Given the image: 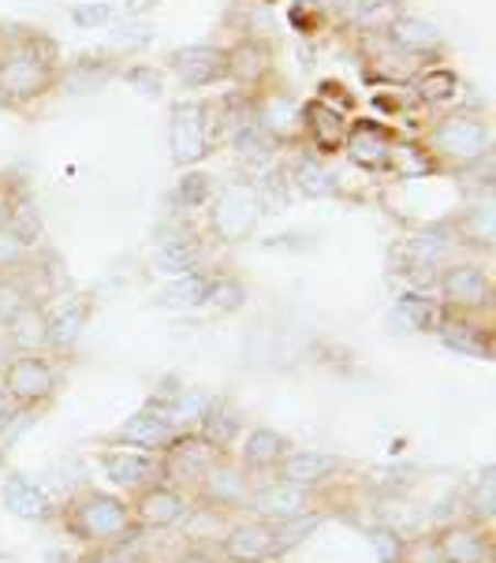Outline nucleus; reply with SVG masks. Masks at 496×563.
<instances>
[{"instance_id":"nucleus-1","label":"nucleus","mask_w":496,"mask_h":563,"mask_svg":"<svg viewBox=\"0 0 496 563\" xmlns=\"http://www.w3.org/2000/svg\"><path fill=\"white\" fill-rule=\"evenodd\" d=\"M64 527H68L71 538H79L93 549L139 538L131 504L101 489H86L82 496H75L68 508H64Z\"/></svg>"},{"instance_id":"nucleus-2","label":"nucleus","mask_w":496,"mask_h":563,"mask_svg":"<svg viewBox=\"0 0 496 563\" xmlns=\"http://www.w3.org/2000/svg\"><path fill=\"white\" fill-rule=\"evenodd\" d=\"M56 385H60V369L42 351H26V355H12L0 366V388L12 399V407H37L45 404Z\"/></svg>"},{"instance_id":"nucleus-3","label":"nucleus","mask_w":496,"mask_h":563,"mask_svg":"<svg viewBox=\"0 0 496 563\" xmlns=\"http://www.w3.org/2000/svg\"><path fill=\"white\" fill-rule=\"evenodd\" d=\"M224 460V452H217L213 444L202 441L198 433H179L165 452H161V463H165V482H172L184 493H198V485L209 478L217 463Z\"/></svg>"},{"instance_id":"nucleus-4","label":"nucleus","mask_w":496,"mask_h":563,"mask_svg":"<svg viewBox=\"0 0 496 563\" xmlns=\"http://www.w3.org/2000/svg\"><path fill=\"white\" fill-rule=\"evenodd\" d=\"M284 549H288L284 522H265V519L228 527L224 541H221L224 563H273Z\"/></svg>"},{"instance_id":"nucleus-5","label":"nucleus","mask_w":496,"mask_h":563,"mask_svg":"<svg viewBox=\"0 0 496 563\" xmlns=\"http://www.w3.org/2000/svg\"><path fill=\"white\" fill-rule=\"evenodd\" d=\"M310 504H313V489L284 478H276L269 485H254L251 496H246V508L265 522H299L302 515H310Z\"/></svg>"},{"instance_id":"nucleus-6","label":"nucleus","mask_w":496,"mask_h":563,"mask_svg":"<svg viewBox=\"0 0 496 563\" xmlns=\"http://www.w3.org/2000/svg\"><path fill=\"white\" fill-rule=\"evenodd\" d=\"M131 515H135L139 530H172V527H184L187 522L190 500H187V493L176 489L172 482H157L135 496Z\"/></svg>"},{"instance_id":"nucleus-7","label":"nucleus","mask_w":496,"mask_h":563,"mask_svg":"<svg viewBox=\"0 0 496 563\" xmlns=\"http://www.w3.org/2000/svg\"><path fill=\"white\" fill-rule=\"evenodd\" d=\"M101 466L120 489H128L135 496L142 489H150V485L165 482V463H161V455L139 452V448H128V444H112L109 452L101 455Z\"/></svg>"},{"instance_id":"nucleus-8","label":"nucleus","mask_w":496,"mask_h":563,"mask_svg":"<svg viewBox=\"0 0 496 563\" xmlns=\"http://www.w3.org/2000/svg\"><path fill=\"white\" fill-rule=\"evenodd\" d=\"M433 150L452 161H478L489 150V128L478 117H448L437 123L433 131Z\"/></svg>"},{"instance_id":"nucleus-9","label":"nucleus","mask_w":496,"mask_h":563,"mask_svg":"<svg viewBox=\"0 0 496 563\" xmlns=\"http://www.w3.org/2000/svg\"><path fill=\"white\" fill-rule=\"evenodd\" d=\"M179 433H184V429H176V422H172L165 410L146 407V410H135V415H131L128 422L120 426L117 441L128 444V448H139V452L161 455L172 441H176Z\"/></svg>"},{"instance_id":"nucleus-10","label":"nucleus","mask_w":496,"mask_h":563,"mask_svg":"<svg viewBox=\"0 0 496 563\" xmlns=\"http://www.w3.org/2000/svg\"><path fill=\"white\" fill-rule=\"evenodd\" d=\"M437 552L444 556V563H489L493 560V541L485 533L482 522H455L437 533Z\"/></svg>"},{"instance_id":"nucleus-11","label":"nucleus","mask_w":496,"mask_h":563,"mask_svg":"<svg viewBox=\"0 0 496 563\" xmlns=\"http://www.w3.org/2000/svg\"><path fill=\"white\" fill-rule=\"evenodd\" d=\"M441 291L455 310H482L493 302L489 276H485L478 265H466V262L448 265L441 273Z\"/></svg>"},{"instance_id":"nucleus-12","label":"nucleus","mask_w":496,"mask_h":563,"mask_svg":"<svg viewBox=\"0 0 496 563\" xmlns=\"http://www.w3.org/2000/svg\"><path fill=\"white\" fill-rule=\"evenodd\" d=\"M254 482H251V471L240 463V466H228L224 460L209 471V478L198 485V496H202V504L209 508H235V504H246V496H251Z\"/></svg>"},{"instance_id":"nucleus-13","label":"nucleus","mask_w":496,"mask_h":563,"mask_svg":"<svg viewBox=\"0 0 496 563\" xmlns=\"http://www.w3.org/2000/svg\"><path fill=\"white\" fill-rule=\"evenodd\" d=\"M206 154V112L198 104H179L172 120V157L190 165Z\"/></svg>"},{"instance_id":"nucleus-14","label":"nucleus","mask_w":496,"mask_h":563,"mask_svg":"<svg viewBox=\"0 0 496 563\" xmlns=\"http://www.w3.org/2000/svg\"><path fill=\"white\" fill-rule=\"evenodd\" d=\"M45 86V60L34 53H15L0 64V90L12 98H31Z\"/></svg>"},{"instance_id":"nucleus-15","label":"nucleus","mask_w":496,"mask_h":563,"mask_svg":"<svg viewBox=\"0 0 496 563\" xmlns=\"http://www.w3.org/2000/svg\"><path fill=\"white\" fill-rule=\"evenodd\" d=\"M257 206H262L257 190L232 187L221 198V209H217V228H221L224 235H232V240H240V235L251 232V224L257 221Z\"/></svg>"},{"instance_id":"nucleus-16","label":"nucleus","mask_w":496,"mask_h":563,"mask_svg":"<svg viewBox=\"0 0 496 563\" xmlns=\"http://www.w3.org/2000/svg\"><path fill=\"white\" fill-rule=\"evenodd\" d=\"M291 452V441L280 433H273V429H251L246 433V444L240 452V463L246 466V471H276L280 466L284 455Z\"/></svg>"},{"instance_id":"nucleus-17","label":"nucleus","mask_w":496,"mask_h":563,"mask_svg":"<svg viewBox=\"0 0 496 563\" xmlns=\"http://www.w3.org/2000/svg\"><path fill=\"white\" fill-rule=\"evenodd\" d=\"M337 460L332 455H321V452H288L280 460V466H276V478L284 482H295V485H307V489H313L318 482H326L337 474Z\"/></svg>"},{"instance_id":"nucleus-18","label":"nucleus","mask_w":496,"mask_h":563,"mask_svg":"<svg viewBox=\"0 0 496 563\" xmlns=\"http://www.w3.org/2000/svg\"><path fill=\"white\" fill-rule=\"evenodd\" d=\"M4 504L19 515V519H49L53 515L49 493H45L34 478H26V474H12V478L4 482Z\"/></svg>"},{"instance_id":"nucleus-19","label":"nucleus","mask_w":496,"mask_h":563,"mask_svg":"<svg viewBox=\"0 0 496 563\" xmlns=\"http://www.w3.org/2000/svg\"><path fill=\"white\" fill-rule=\"evenodd\" d=\"M8 336L19 347V355H26V351H42L49 347V329H45V310L37 307V302H26L23 310L12 313V318L4 321Z\"/></svg>"},{"instance_id":"nucleus-20","label":"nucleus","mask_w":496,"mask_h":563,"mask_svg":"<svg viewBox=\"0 0 496 563\" xmlns=\"http://www.w3.org/2000/svg\"><path fill=\"white\" fill-rule=\"evenodd\" d=\"M172 68H176L179 75H184L187 82H213L221 79V75L228 71V60L217 49H179L176 56H172Z\"/></svg>"},{"instance_id":"nucleus-21","label":"nucleus","mask_w":496,"mask_h":563,"mask_svg":"<svg viewBox=\"0 0 496 563\" xmlns=\"http://www.w3.org/2000/svg\"><path fill=\"white\" fill-rule=\"evenodd\" d=\"M198 437L213 444L217 452H224V448L240 437V415H235L232 407H224V404H209L202 422H198Z\"/></svg>"},{"instance_id":"nucleus-22","label":"nucleus","mask_w":496,"mask_h":563,"mask_svg":"<svg viewBox=\"0 0 496 563\" xmlns=\"http://www.w3.org/2000/svg\"><path fill=\"white\" fill-rule=\"evenodd\" d=\"M348 154L355 157L359 165H385L388 154H393V146H388V139L381 135L374 123H359L348 139Z\"/></svg>"},{"instance_id":"nucleus-23","label":"nucleus","mask_w":496,"mask_h":563,"mask_svg":"<svg viewBox=\"0 0 496 563\" xmlns=\"http://www.w3.org/2000/svg\"><path fill=\"white\" fill-rule=\"evenodd\" d=\"M441 336L448 347L463 351V355H489V332L474 321H455V318H444L441 321Z\"/></svg>"},{"instance_id":"nucleus-24","label":"nucleus","mask_w":496,"mask_h":563,"mask_svg":"<svg viewBox=\"0 0 496 563\" xmlns=\"http://www.w3.org/2000/svg\"><path fill=\"white\" fill-rule=\"evenodd\" d=\"M86 310L79 302H68V307L45 310V329H49V347H71L82 332Z\"/></svg>"},{"instance_id":"nucleus-25","label":"nucleus","mask_w":496,"mask_h":563,"mask_svg":"<svg viewBox=\"0 0 496 563\" xmlns=\"http://www.w3.org/2000/svg\"><path fill=\"white\" fill-rule=\"evenodd\" d=\"M310 128H313V139H318L326 150H337L340 142L348 139V117H343V112L326 109V104L310 109Z\"/></svg>"},{"instance_id":"nucleus-26","label":"nucleus","mask_w":496,"mask_h":563,"mask_svg":"<svg viewBox=\"0 0 496 563\" xmlns=\"http://www.w3.org/2000/svg\"><path fill=\"white\" fill-rule=\"evenodd\" d=\"M407 254V269L411 273H426V269H441L444 262V246L433 240V235H418L404 246Z\"/></svg>"},{"instance_id":"nucleus-27","label":"nucleus","mask_w":496,"mask_h":563,"mask_svg":"<svg viewBox=\"0 0 496 563\" xmlns=\"http://www.w3.org/2000/svg\"><path fill=\"white\" fill-rule=\"evenodd\" d=\"M8 224H12V235L23 246H31L42 235V217H37L34 202H8Z\"/></svg>"},{"instance_id":"nucleus-28","label":"nucleus","mask_w":496,"mask_h":563,"mask_svg":"<svg viewBox=\"0 0 496 563\" xmlns=\"http://www.w3.org/2000/svg\"><path fill=\"white\" fill-rule=\"evenodd\" d=\"M295 184H299L307 195H332L337 190V176L326 168V165H318V161H299L295 165Z\"/></svg>"},{"instance_id":"nucleus-29","label":"nucleus","mask_w":496,"mask_h":563,"mask_svg":"<svg viewBox=\"0 0 496 563\" xmlns=\"http://www.w3.org/2000/svg\"><path fill=\"white\" fill-rule=\"evenodd\" d=\"M393 34L404 49H429V45H437V31L429 23H418V19H396Z\"/></svg>"},{"instance_id":"nucleus-30","label":"nucleus","mask_w":496,"mask_h":563,"mask_svg":"<svg viewBox=\"0 0 496 563\" xmlns=\"http://www.w3.org/2000/svg\"><path fill=\"white\" fill-rule=\"evenodd\" d=\"M493 500H496V478H493V471H485L482 478H478V485L471 489V504H474L471 519L485 527V522L493 519Z\"/></svg>"},{"instance_id":"nucleus-31","label":"nucleus","mask_w":496,"mask_h":563,"mask_svg":"<svg viewBox=\"0 0 496 563\" xmlns=\"http://www.w3.org/2000/svg\"><path fill=\"white\" fill-rule=\"evenodd\" d=\"M135 545H139V538L120 541V545H98L86 563H142V552Z\"/></svg>"},{"instance_id":"nucleus-32","label":"nucleus","mask_w":496,"mask_h":563,"mask_svg":"<svg viewBox=\"0 0 496 563\" xmlns=\"http://www.w3.org/2000/svg\"><path fill=\"white\" fill-rule=\"evenodd\" d=\"M418 93H422L426 101H448V98H455V75L429 71L426 79L418 82Z\"/></svg>"},{"instance_id":"nucleus-33","label":"nucleus","mask_w":496,"mask_h":563,"mask_svg":"<svg viewBox=\"0 0 496 563\" xmlns=\"http://www.w3.org/2000/svg\"><path fill=\"white\" fill-rule=\"evenodd\" d=\"M396 563H444V556L437 552V541L433 538H418L411 545L399 549V560Z\"/></svg>"},{"instance_id":"nucleus-34","label":"nucleus","mask_w":496,"mask_h":563,"mask_svg":"<svg viewBox=\"0 0 496 563\" xmlns=\"http://www.w3.org/2000/svg\"><path fill=\"white\" fill-rule=\"evenodd\" d=\"M206 195H209V184H206L202 172H198V176H184V179H179V187H176V202L179 206H202Z\"/></svg>"},{"instance_id":"nucleus-35","label":"nucleus","mask_w":496,"mask_h":563,"mask_svg":"<svg viewBox=\"0 0 496 563\" xmlns=\"http://www.w3.org/2000/svg\"><path fill=\"white\" fill-rule=\"evenodd\" d=\"M15 415H19V410L12 407V399L4 396V388H0V429L12 426V422H15Z\"/></svg>"},{"instance_id":"nucleus-36","label":"nucleus","mask_w":496,"mask_h":563,"mask_svg":"<svg viewBox=\"0 0 496 563\" xmlns=\"http://www.w3.org/2000/svg\"><path fill=\"white\" fill-rule=\"evenodd\" d=\"M172 563H221V560H213L206 549H190V552H184V556H179V560H172Z\"/></svg>"},{"instance_id":"nucleus-37","label":"nucleus","mask_w":496,"mask_h":563,"mask_svg":"<svg viewBox=\"0 0 496 563\" xmlns=\"http://www.w3.org/2000/svg\"><path fill=\"white\" fill-rule=\"evenodd\" d=\"M4 224H8V202L0 198V228H4Z\"/></svg>"}]
</instances>
